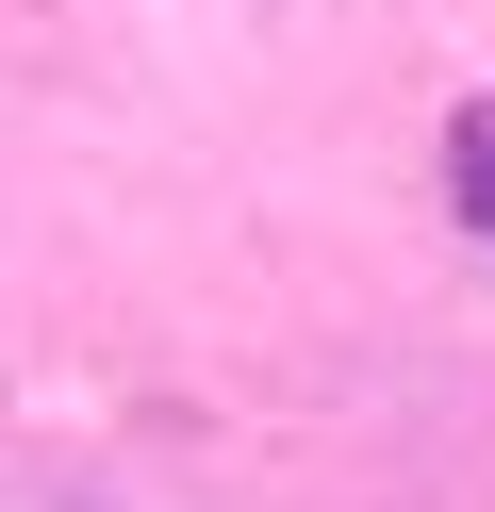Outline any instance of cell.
I'll return each mask as SVG.
<instances>
[{"mask_svg": "<svg viewBox=\"0 0 495 512\" xmlns=\"http://www.w3.org/2000/svg\"><path fill=\"white\" fill-rule=\"evenodd\" d=\"M446 199H462V232L495 248V100H462V116H446Z\"/></svg>", "mask_w": 495, "mask_h": 512, "instance_id": "6da1fadb", "label": "cell"}]
</instances>
